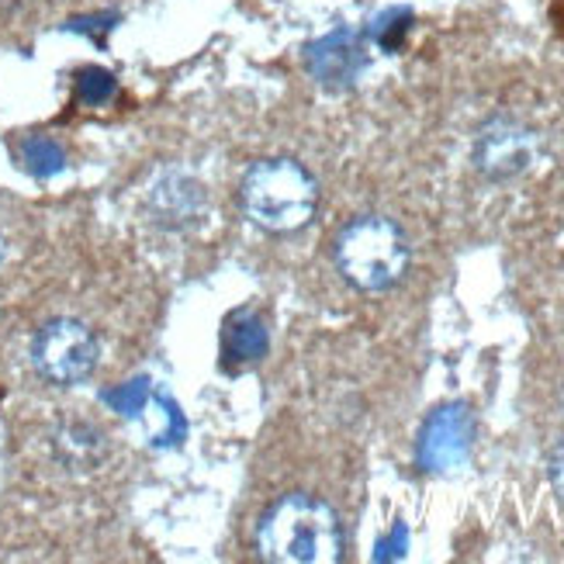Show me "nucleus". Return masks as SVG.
I'll return each instance as SVG.
<instances>
[{
  "instance_id": "f257e3e1",
  "label": "nucleus",
  "mask_w": 564,
  "mask_h": 564,
  "mask_svg": "<svg viewBox=\"0 0 564 564\" xmlns=\"http://www.w3.org/2000/svg\"><path fill=\"white\" fill-rule=\"evenodd\" d=\"M257 551L274 564H339L347 551L339 512L308 492H288L257 523Z\"/></svg>"
},
{
  "instance_id": "f03ea898",
  "label": "nucleus",
  "mask_w": 564,
  "mask_h": 564,
  "mask_svg": "<svg viewBox=\"0 0 564 564\" xmlns=\"http://www.w3.org/2000/svg\"><path fill=\"white\" fill-rule=\"evenodd\" d=\"M239 208L263 232H302L318 212V181L291 156L257 160L239 181Z\"/></svg>"
},
{
  "instance_id": "7ed1b4c3",
  "label": "nucleus",
  "mask_w": 564,
  "mask_h": 564,
  "mask_svg": "<svg viewBox=\"0 0 564 564\" xmlns=\"http://www.w3.org/2000/svg\"><path fill=\"white\" fill-rule=\"evenodd\" d=\"M339 278L364 294H381L402 284L412 263L405 229L388 215H357L333 239Z\"/></svg>"
},
{
  "instance_id": "20e7f679",
  "label": "nucleus",
  "mask_w": 564,
  "mask_h": 564,
  "mask_svg": "<svg viewBox=\"0 0 564 564\" xmlns=\"http://www.w3.org/2000/svg\"><path fill=\"white\" fill-rule=\"evenodd\" d=\"M32 367L35 375L53 388H77L84 384L97 364H101V343L97 333L73 315L48 318L32 336Z\"/></svg>"
},
{
  "instance_id": "39448f33",
  "label": "nucleus",
  "mask_w": 564,
  "mask_h": 564,
  "mask_svg": "<svg viewBox=\"0 0 564 564\" xmlns=\"http://www.w3.org/2000/svg\"><path fill=\"white\" fill-rule=\"evenodd\" d=\"M541 156V135H536L523 121L499 115L488 118L475 135L471 163L485 181H512L527 174V170Z\"/></svg>"
},
{
  "instance_id": "423d86ee",
  "label": "nucleus",
  "mask_w": 564,
  "mask_h": 564,
  "mask_svg": "<svg viewBox=\"0 0 564 564\" xmlns=\"http://www.w3.org/2000/svg\"><path fill=\"white\" fill-rule=\"evenodd\" d=\"M475 447V412L464 402H447L426 415L415 436V464L426 475H451L464 468Z\"/></svg>"
},
{
  "instance_id": "0eeeda50",
  "label": "nucleus",
  "mask_w": 564,
  "mask_h": 564,
  "mask_svg": "<svg viewBox=\"0 0 564 564\" xmlns=\"http://www.w3.org/2000/svg\"><path fill=\"white\" fill-rule=\"evenodd\" d=\"M145 215L150 223L166 232H184L205 223L208 215V191L205 184L181 166H166L145 187Z\"/></svg>"
},
{
  "instance_id": "6e6552de",
  "label": "nucleus",
  "mask_w": 564,
  "mask_h": 564,
  "mask_svg": "<svg viewBox=\"0 0 564 564\" xmlns=\"http://www.w3.org/2000/svg\"><path fill=\"white\" fill-rule=\"evenodd\" d=\"M305 69L308 77L326 90H347L360 80L367 69L364 39L350 29H336L323 39L305 45Z\"/></svg>"
},
{
  "instance_id": "1a4fd4ad",
  "label": "nucleus",
  "mask_w": 564,
  "mask_h": 564,
  "mask_svg": "<svg viewBox=\"0 0 564 564\" xmlns=\"http://www.w3.org/2000/svg\"><path fill=\"white\" fill-rule=\"evenodd\" d=\"M48 447L66 471H94L108 457V436L87 420H66L48 436Z\"/></svg>"
},
{
  "instance_id": "9d476101",
  "label": "nucleus",
  "mask_w": 564,
  "mask_h": 564,
  "mask_svg": "<svg viewBox=\"0 0 564 564\" xmlns=\"http://www.w3.org/2000/svg\"><path fill=\"white\" fill-rule=\"evenodd\" d=\"M271 350V329L257 308H236L223 326V357L229 367L260 364Z\"/></svg>"
},
{
  "instance_id": "9b49d317",
  "label": "nucleus",
  "mask_w": 564,
  "mask_h": 564,
  "mask_svg": "<svg viewBox=\"0 0 564 564\" xmlns=\"http://www.w3.org/2000/svg\"><path fill=\"white\" fill-rule=\"evenodd\" d=\"M18 166L24 170V174H32L35 181H48L66 170V150L48 135H24L18 142Z\"/></svg>"
},
{
  "instance_id": "f8f14e48",
  "label": "nucleus",
  "mask_w": 564,
  "mask_h": 564,
  "mask_svg": "<svg viewBox=\"0 0 564 564\" xmlns=\"http://www.w3.org/2000/svg\"><path fill=\"white\" fill-rule=\"evenodd\" d=\"M73 94H77V101L84 108H105L115 101L118 94V80L111 69H101V66H84L77 73V80H73Z\"/></svg>"
},
{
  "instance_id": "ddd939ff",
  "label": "nucleus",
  "mask_w": 564,
  "mask_h": 564,
  "mask_svg": "<svg viewBox=\"0 0 564 564\" xmlns=\"http://www.w3.org/2000/svg\"><path fill=\"white\" fill-rule=\"evenodd\" d=\"M153 399V388H150V378H132L118 388H105L101 391V402L118 412V415H139L145 405Z\"/></svg>"
},
{
  "instance_id": "4468645a",
  "label": "nucleus",
  "mask_w": 564,
  "mask_h": 564,
  "mask_svg": "<svg viewBox=\"0 0 564 564\" xmlns=\"http://www.w3.org/2000/svg\"><path fill=\"white\" fill-rule=\"evenodd\" d=\"M153 402L160 405V412H163V430L153 436V447H160V451H166V447H181L184 440H187V420H184V412H181V405L170 399V395H153Z\"/></svg>"
},
{
  "instance_id": "2eb2a0df",
  "label": "nucleus",
  "mask_w": 564,
  "mask_h": 564,
  "mask_svg": "<svg viewBox=\"0 0 564 564\" xmlns=\"http://www.w3.org/2000/svg\"><path fill=\"white\" fill-rule=\"evenodd\" d=\"M409 24H412V11H405V8H391V11H384V14L375 21L371 35H375V42H378L381 48H388V53H395V48L402 45V39L409 35Z\"/></svg>"
},
{
  "instance_id": "dca6fc26",
  "label": "nucleus",
  "mask_w": 564,
  "mask_h": 564,
  "mask_svg": "<svg viewBox=\"0 0 564 564\" xmlns=\"http://www.w3.org/2000/svg\"><path fill=\"white\" fill-rule=\"evenodd\" d=\"M118 24V14L115 11H105V14H87V18H69L63 29L66 32H80V35H90L97 45H105V35Z\"/></svg>"
},
{
  "instance_id": "f3484780",
  "label": "nucleus",
  "mask_w": 564,
  "mask_h": 564,
  "mask_svg": "<svg viewBox=\"0 0 564 564\" xmlns=\"http://www.w3.org/2000/svg\"><path fill=\"white\" fill-rule=\"evenodd\" d=\"M405 551H409V527L405 523H395V527H391V533L378 544L375 561H402Z\"/></svg>"
},
{
  "instance_id": "a211bd4d",
  "label": "nucleus",
  "mask_w": 564,
  "mask_h": 564,
  "mask_svg": "<svg viewBox=\"0 0 564 564\" xmlns=\"http://www.w3.org/2000/svg\"><path fill=\"white\" fill-rule=\"evenodd\" d=\"M547 475H551L554 492L564 499V436L557 440V447L551 451V460H547Z\"/></svg>"
},
{
  "instance_id": "6ab92c4d",
  "label": "nucleus",
  "mask_w": 564,
  "mask_h": 564,
  "mask_svg": "<svg viewBox=\"0 0 564 564\" xmlns=\"http://www.w3.org/2000/svg\"><path fill=\"white\" fill-rule=\"evenodd\" d=\"M4 257H8V239H4V232H0V263H4Z\"/></svg>"
},
{
  "instance_id": "aec40b11",
  "label": "nucleus",
  "mask_w": 564,
  "mask_h": 564,
  "mask_svg": "<svg viewBox=\"0 0 564 564\" xmlns=\"http://www.w3.org/2000/svg\"><path fill=\"white\" fill-rule=\"evenodd\" d=\"M561 402H564V388H561Z\"/></svg>"
}]
</instances>
